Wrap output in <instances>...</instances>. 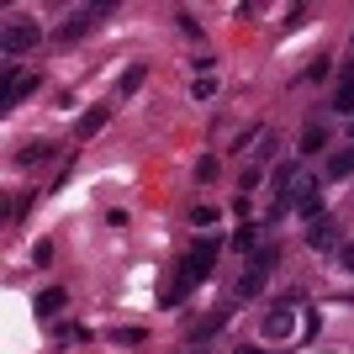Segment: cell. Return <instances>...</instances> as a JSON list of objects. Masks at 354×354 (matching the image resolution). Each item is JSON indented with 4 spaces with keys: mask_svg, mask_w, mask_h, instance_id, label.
<instances>
[{
    "mask_svg": "<svg viewBox=\"0 0 354 354\" xmlns=\"http://www.w3.org/2000/svg\"><path fill=\"white\" fill-rule=\"evenodd\" d=\"M217 249H222V243H217V233H207V238H201V243H196L191 254H185V259H180V286L169 291V301H180V291H191V286H201V281H207V275H212V259H217Z\"/></svg>",
    "mask_w": 354,
    "mask_h": 354,
    "instance_id": "obj_1",
    "label": "cell"
},
{
    "mask_svg": "<svg viewBox=\"0 0 354 354\" xmlns=\"http://www.w3.org/2000/svg\"><path fill=\"white\" fill-rule=\"evenodd\" d=\"M275 259H281V249H275V243H259V249L249 254V270H243V281H238V301H243V296H259V291H265L270 270H275Z\"/></svg>",
    "mask_w": 354,
    "mask_h": 354,
    "instance_id": "obj_2",
    "label": "cell"
},
{
    "mask_svg": "<svg viewBox=\"0 0 354 354\" xmlns=\"http://www.w3.org/2000/svg\"><path fill=\"white\" fill-rule=\"evenodd\" d=\"M111 11H117L111 0H95V6H80V11H69V21L59 27V43H74V37H85V32L95 27L101 16H111Z\"/></svg>",
    "mask_w": 354,
    "mask_h": 354,
    "instance_id": "obj_3",
    "label": "cell"
},
{
    "mask_svg": "<svg viewBox=\"0 0 354 354\" xmlns=\"http://www.w3.org/2000/svg\"><path fill=\"white\" fill-rule=\"evenodd\" d=\"M259 333H265L270 344H286L296 333V307L291 301H281V307H270L265 317H259Z\"/></svg>",
    "mask_w": 354,
    "mask_h": 354,
    "instance_id": "obj_4",
    "label": "cell"
},
{
    "mask_svg": "<svg viewBox=\"0 0 354 354\" xmlns=\"http://www.w3.org/2000/svg\"><path fill=\"white\" fill-rule=\"evenodd\" d=\"M27 48H37V21H32V16L6 21V59H21Z\"/></svg>",
    "mask_w": 354,
    "mask_h": 354,
    "instance_id": "obj_5",
    "label": "cell"
},
{
    "mask_svg": "<svg viewBox=\"0 0 354 354\" xmlns=\"http://www.w3.org/2000/svg\"><path fill=\"white\" fill-rule=\"evenodd\" d=\"M307 249H312V254H333V249H344V243H339V222H328V217L307 222Z\"/></svg>",
    "mask_w": 354,
    "mask_h": 354,
    "instance_id": "obj_6",
    "label": "cell"
},
{
    "mask_svg": "<svg viewBox=\"0 0 354 354\" xmlns=\"http://www.w3.org/2000/svg\"><path fill=\"white\" fill-rule=\"evenodd\" d=\"M243 148L254 153V164H265L270 153H275V127H254V133H243Z\"/></svg>",
    "mask_w": 354,
    "mask_h": 354,
    "instance_id": "obj_7",
    "label": "cell"
},
{
    "mask_svg": "<svg viewBox=\"0 0 354 354\" xmlns=\"http://www.w3.org/2000/svg\"><path fill=\"white\" fill-rule=\"evenodd\" d=\"M32 90H37V80H32V74H6V106H16L21 101V95H32Z\"/></svg>",
    "mask_w": 354,
    "mask_h": 354,
    "instance_id": "obj_8",
    "label": "cell"
},
{
    "mask_svg": "<svg viewBox=\"0 0 354 354\" xmlns=\"http://www.w3.org/2000/svg\"><path fill=\"white\" fill-rule=\"evenodd\" d=\"M64 301H69V291H64V286H48V291L37 296V317H53V312H64Z\"/></svg>",
    "mask_w": 354,
    "mask_h": 354,
    "instance_id": "obj_9",
    "label": "cell"
},
{
    "mask_svg": "<svg viewBox=\"0 0 354 354\" xmlns=\"http://www.w3.org/2000/svg\"><path fill=\"white\" fill-rule=\"evenodd\" d=\"M222 323H227L222 312H201V317H196V323H191V339H212V333H217Z\"/></svg>",
    "mask_w": 354,
    "mask_h": 354,
    "instance_id": "obj_10",
    "label": "cell"
},
{
    "mask_svg": "<svg viewBox=\"0 0 354 354\" xmlns=\"http://www.w3.org/2000/svg\"><path fill=\"white\" fill-rule=\"evenodd\" d=\"M317 148H328V127H323V122H307V133H301V153H317Z\"/></svg>",
    "mask_w": 354,
    "mask_h": 354,
    "instance_id": "obj_11",
    "label": "cell"
},
{
    "mask_svg": "<svg viewBox=\"0 0 354 354\" xmlns=\"http://www.w3.org/2000/svg\"><path fill=\"white\" fill-rule=\"evenodd\" d=\"M344 175H354V148H344V153L328 159V180H344Z\"/></svg>",
    "mask_w": 354,
    "mask_h": 354,
    "instance_id": "obj_12",
    "label": "cell"
},
{
    "mask_svg": "<svg viewBox=\"0 0 354 354\" xmlns=\"http://www.w3.org/2000/svg\"><path fill=\"white\" fill-rule=\"evenodd\" d=\"M143 74H148V64H133V69H122V80H117V95H133V90L143 85Z\"/></svg>",
    "mask_w": 354,
    "mask_h": 354,
    "instance_id": "obj_13",
    "label": "cell"
},
{
    "mask_svg": "<svg viewBox=\"0 0 354 354\" xmlns=\"http://www.w3.org/2000/svg\"><path fill=\"white\" fill-rule=\"evenodd\" d=\"M43 159H53V143H27L16 153V164H43Z\"/></svg>",
    "mask_w": 354,
    "mask_h": 354,
    "instance_id": "obj_14",
    "label": "cell"
},
{
    "mask_svg": "<svg viewBox=\"0 0 354 354\" xmlns=\"http://www.w3.org/2000/svg\"><path fill=\"white\" fill-rule=\"evenodd\" d=\"M333 111L354 117V80H344V85H339V95H333Z\"/></svg>",
    "mask_w": 354,
    "mask_h": 354,
    "instance_id": "obj_15",
    "label": "cell"
},
{
    "mask_svg": "<svg viewBox=\"0 0 354 354\" xmlns=\"http://www.w3.org/2000/svg\"><path fill=\"white\" fill-rule=\"evenodd\" d=\"M101 122H106V106H95V111H85V117H80V138L101 133Z\"/></svg>",
    "mask_w": 354,
    "mask_h": 354,
    "instance_id": "obj_16",
    "label": "cell"
},
{
    "mask_svg": "<svg viewBox=\"0 0 354 354\" xmlns=\"http://www.w3.org/2000/svg\"><path fill=\"white\" fill-rule=\"evenodd\" d=\"M175 27H180V32H185V37H201V21H196V16H191V11H180V16H175Z\"/></svg>",
    "mask_w": 354,
    "mask_h": 354,
    "instance_id": "obj_17",
    "label": "cell"
},
{
    "mask_svg": "<svg viewBox=\"0 0 354 354\" xmlns=\"http://www.w3.org/2000/svg\"><path fill=\"white\" fill-rule=\"evenodd\" d=\"M212 90H217V85H212V74H201V80H196V101H212Z\"/></svg>",
    "mask_w": 354,
    "mask_h": 354,
    "instance_id": "obj_18",
    "label": "cell"
},
{
    "mask_svg": "<svg viewBox=\"0 0 354 354\" xmlns=\"http://www.w3.org/2000/svg\"><path fill=\"white\" fill-rule=\"evenodd\" d=\"M339 259H344V270H354V243H344V249H339Z\"/></svg>",
    "mask_w": 354,
    "mask_h": 354,
    "instance_id": "obj_19",
    "label": "cell"
},
{
    "mask_svg": "<svg viewBox=\"0 0 354 354\" xmlns=\"http://www.w3.org/2000/svg\"><path fill=\"white\" fill-rule=\"evenodd\" d=\"M185 354H201V349H185Z\"/></svg>",
    "mask_w": 354,
    "mask_h": 354,
    "instance_id": "obj_20",
    "label": "cell"
},
{
    "mask_svg": "<svg viewBox=\"0 0 354 354\" xmlns=\"http://www.w3.org/2000/svg\"><path fill=\"white\" fill-rule=\"evenodd\" d=\"M349 138H354V122H349Z\"/></svg>",
    "mask_w": 354,
    "mask_h": 354,
    "instance_id": "obj_21",
    "label": "cell"
}]
</instances>
